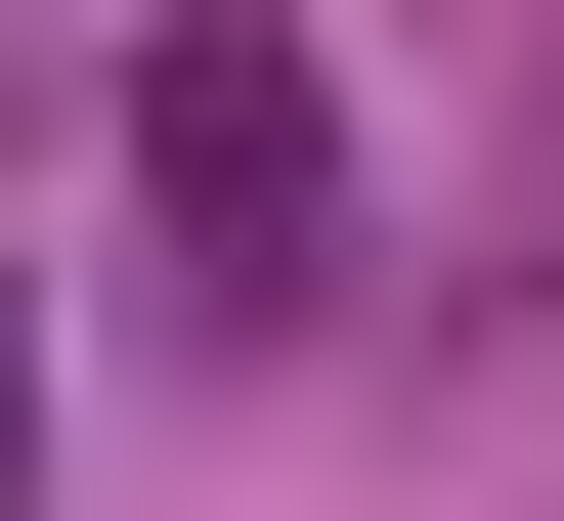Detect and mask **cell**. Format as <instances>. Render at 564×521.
<instances>
[{"mask_svg": "<svg viewBox=\"0 0 564 521\" xmlns=\"http://www.w3.org/2000/svg\"><path fill=\"white\" fill-rule=\"evenodd\" d=\"M131 174L217 261H304V218H348V87H304V44H131Z\"/></svg>", "mask_w": 564, "mask_h": 521, "instance_id": "cell-1", "label": "cell"}, {"mask_svg": "<svg viewBox=\"0 0 564 521\" xmlns=\"http://www.w3.org/2000/svg\"><path fill=\"white\" fill-rule=\"evenodd\" d=\"M0 521H44V435H0Z\"/></svg>", "mask_w": 564, "mask_h": 521, "instance_id": "cell-2", "label": "cell"}]
</instances>
